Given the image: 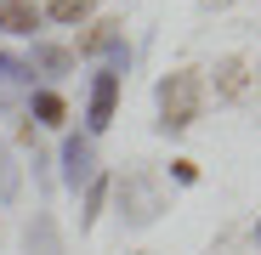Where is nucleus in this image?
Wrapping results in <instances>:
<instances>
[{"mask_svg": "<svg viewBox=\"0 0 261 255\" xmlns=\"http://www.w3.org/2000/svg\"><path fill=\"white\" fill-rule=\"evenodd\" d=\"M199 102H204V85L199 74H165L159 79V125L165 131H188V125L199 119Z\"/></svg>", "mask_w": 261, "mask_h": 255, "instance_id": "obj_1", "label": "nucleus"}, {"mask_svg": "<svg viewBox=\"0 0 261 255\" xmlns=\"http://www.w3.org/2000/svg\"><path fill=\"white\" fill-rule=\"evenodd\" d=\"M119 204H125L130 227H148L159 210H165V193H159L153 176H142V170H137V176H125V182H119Z\"/></svg>", "mask_w": 261, "mask_h": 255, "instance_id": "obj_2", "label": "nucleus"}, {"mask_svg": "<svg viewBox=\"0 0 261 255\" xmlns=\"http://www.w3.org/2000/svg\"><path fill=\"white\" fill-rule=\"evenodd\" d=\"M119 63H125V57H114V63L91 79V108H85V125H91V131H108V125H114V102H119Z\"/></svg>", "mask_w": 261, "mask_h": 255, "instance_id": "obj_3", "label": "nucleus"}, {"mask_svg": "<svg viewBox=\"0 0 261 255\" xmlns=\"http://www.w3.org/2000/svg\"><path fill=\"white\" fill-rule=\"evenodd\" d=\"M97 176V148L91 136H63V182L80 187V182H91Z\"/></svg>", "mask_w": 261, "mask_h": 255, "instance_id": "obj_4", "label": "nucleus"}, {"mask_svg": "<svg viewBox=\"0 0 261 255\" xmlns=\"http://www.w3.org/2000/svg\"><path fill=\"white\" fill-rule=\"evenodd\" d=\"M80 51L85 57H97V51H125V34H119V23L114 17H102V23H91V34H80Z\"/></svg>", "mask_w": 261, "mask_h": 255, "instance_id": "obj_5", "label": "nucleus"}, {"mask_svg": "<svg viewBox=\"0 0 261 255\" xmlns=\"http://www.w3.org/2000/svg\"><path fill=\"white\" fill-rule=\"evenodd\" d=\"M34 23H40L34 0H0V29L6 34H34Z\"/></svg>", "mask_w": 261, "mask_h": 255, "instance_id": "obj_6", "label": "nucleus"}, {"mask_svg": "<svg viewBox=\"0 0 261 255\" xmlns=\"http://www.w3.org/2000/svg\"><path fill=\"white\" fill-rule=\"evenodd\" d=\"M244 85H250V68H244V57H222V63H216V91H222V97H239Z\"/></svg>", "mask_w": 261, "mask_h": 255, "instance_id": "obj_7", "label": "nucleus"}, {"mask_svg": "<svg viewBox=\"0 0 261 255\" xmlns=\"http://www.w3.org/2000/svg\"><path fill=\"white\" fill-rule=\"evenodd\" d=\"M29 68H40V74H68V68H74V51L46 46V40H34V63H29Z\"/></svg>", "mask_w": 261, "mask_h": 255, "instance_id": "obj_8", "label": "nucleus"}, {"mask_svg": "<svg viewBox=\"0 0 261 255\" xmlns=\"http://www.w3.org/2000/svg\"><path fill=\"white\" fill-rule=\"evenodd\" d=\"M97 12V0H46V17H57V23H85Z\"/></svg>", "mask_w": 261, "mask_h": 255, "instance_id": "obj_9", "label": "nucleus"}, {"mask_svg": "<svg viewBox=\"0 0 261 255\" xmlns=\"http://www.w3.org/2000/svg\"><path fill=\"white\" fill-rule=\"evenodd\" d=\"M63 119H68V102L57 91H40L34 97V125H63Z\"/></svg>", "mask_w": 261, "mask_h": 255, "instance_id": "obj_10", "label": "nucleus"}, {"mask_svg": "<svg viewBox=\"0 0 261 255\" xmlns=\"http://www.w3.org/2000/svg\"><path fill=\"white\" fill-rule=\"evenodd\" d=\"M23 182H17V164H12V148L0 142V204H17Z\"/></svg>", "mask_w": 261, "mask_h": 255, "instance_id": "obj_11", "label": "nucleus"}, {"mask_svg": "<svg viewBox=\"0 0 261 255\" xmlns=\"http://www.w3.org/2000/svg\"><path fill=\"white\" fill-rule=\"evenodd\" d=\"M29 255H57V233H51V216H34V227H29Z\"/></svg>", "mask_w": 261, "mask_h": 255, "instance_id": "obj_12", "label": "nucleus"}, {"mask_svg": "<svg viewBox=\"0 0 261 255\" xmlns=\"http://www.w3.org/2000/svg\"><path fill=\"white\" fill-rule=\"evenodd\" d=\"M102 199H108V182H102V176H91V193H85V227L97 221V210H102Z\"/></svg>", "mask_w": 261, "mask_h": 255, "instance_id": "obj_13", "label": "nucleus"}, {"mask_svg": "<svg viewBox=\"0 0 261 255\" xmlns=\"http://www.w3.org/2000/svg\"><path fill=\"white\" fill-rule=\"evenodd\" d=\"M170 176L188 187V182H199V170H193V159H170Z\"/></svg>", "mask_w": 261, "mask_h": 255, "instance_id": "obj_14", "label": "nucleus"}, {"mask_svg": "<svg viewBox=\"0 0 261 255\" xmlns=\"http://www.w3.org/2000/svg\"><path fill=\"white\" fill-rule=\"evenodd\" d=\"M204 6H233V0H204Z\"/></svg>", "mask_w": 261, "mask_h": 255, "instance_id": "obj_15", "label": "nucleus"}, {"mask_svg": "<svg viewBox=\"0 0 261 255\" xmlns=\"http://www.w3.org/2000/svg\"><path fill=\"white\" fill-rule=\"evenodd\" d=\"M255 233H261V227H255Z\"/></svg>", "mask_w": 261, "mask_h": 255, "instance_id": "obj_16", "label": "nucleus"}]
</instances>
